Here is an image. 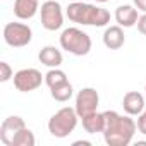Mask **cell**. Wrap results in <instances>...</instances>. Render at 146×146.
<instances>
[{"label":"cell","instance_id":"23","mask_svg":"<svg viewBox=\"0 0 146 146\" xmlns=\"http://www.w3.org/2000/svg\"><path fill=\"white\" fill-rule=\"evenodd\" d=\"M96 4H107V2H110V0H95Z\"/></svg>","mask_w":146,"mask_h":146},{"label":"cell","instance_id":"20","mask_svg":"<svg viewBox=\"0 0 146 146\" xmlns=\"http://www.w3.org/2000/svg\"><path fill=\"white\" fill-rule=\"evenodd\" d=\"M136 124H137V131L146 136V108L137 115V122Z\"/></svg>","mask_w":146,"mask_h":146},{"label":"cell","instance_id":"4","mask_svg":"<svg viewBox=\"0 0 146 146\" xmlns=\"http://www.w3.org/2000/svg\"><path fill=\"white\" fill-rule=\"evenodd\" d=\"M79 119L81 117L78 115L74 107H64V108H60L58 112H55L50 117V120H48V132L53 137H58V139L67 137L69 134L74 132Z\"/></svg>","mask_w":146,"mask_h":146},{"label":"cell","instance_id":"17","mask_svg":"<svg viewBox=\"0 0 146 146\" xmlns=\"http://www.w3.org/2000/svg\"><path fill=\"white\" fill-rule=\"evenodd\" d=\"M69 79H67V74L62 70V69H58V67H55V69H50L46 74H45V84L52 90V88H55V86H58V84H62V83H67Z\"/></svg>","mask_w":146,"mask_h":146},{"label":"cell","instance_id":"8","mask_svg":"<svg viewBox=\"0 0 146 146\" xmlns=\"http://www.w3.org/2000/svg\"><path fill=\"white\" fill-rule=\"evenodd\" d=\"M98 105H100V95L95 88H83L78 91L74 108L81 119L90 115V113H95Z\"/></svg>","mask_w":146,"mask_h":146},{"label":"cell","instance_id":"11","mask_svg":"<svg viewBox=\"0 0 146 146\" xmlns=\"http://www.w3.org/2000/svg\"><path fill=\"white\" fill-rule=\"evenodd\" d=\"M40 11V0H16L14 2V16L21 21L33 19Z\"/></svg>","mask_w":146,"mask_h":146},{"label":"cell","instance_id":"1","mask_svg":"<svg viewBox=\"0 0 146 146\" xmlns=\"http://www.w3.org/2000/svg\"><path fill=\"white\" fill-rule=\"evenodd\" d=\"M103 117H105V127L102 134L105 137V143L108 146L131 144L137 131V124L134 122V119H131V115H120L113 110L103 112Z\"/></svg>","mask_w":146,"mask_h":146},{"label":"cell","instance_id":"5","mask_svg":"<svg viewBox=\"0 0 146 146\" xmlns=\"http://www.w3.org/2000/svg\"><path fill=\"white\" fill-rule=\"evenodd\" d=\"M33 40V29L24 23H7L4 26V41L12 48L28 46Z\"/></svg>","mask_w":146,"mask_h":146},{"label":"cell","instance_id":"3","mask_svg":"<svg viewBox=\"0 0 146 146\" xmlns=\"http://www.w3.org/2000/svg\"><path fill=\"white\" fill-rule=\"evenodd\" d=\"M62 50L69 52L70 55H76V57H84L91 52V38L88 33H84L83 29L72 26V28H65L58 38Z\"/></svg>","mask_w":146,"mask_h":146},{"label":"cell","instance_id":"13","mask_svg":"<svg viewBox=\"0 0 146 146\" xmlns=\"http://www.w3.org/2000/svg\"><path fill=\"white\" fill-rule=\"evenodd\" d=\"M125 43V35H124V29L122 26H108L103 33V45L108 48V50H119L122 48Z\"/></svg>","mask_w":146,"mask_h":146},{"label":"cell","instance_id":"18","mask_svg":"<svg viewBox=\"0 0 146 146\" xmlns=\"http://www.w3.org/2000/svg\"><path fill=\"white\" fill-rule=\"evenodd\" d=\"M35 143H36V139H35L33 131L28 129V127H24V129L16 136L12 146H35Z\"/></svg>","mask_w":146,"mask_h":146},{"label":"cell","instance_id":"21","mask_svg":"<svg viewBox=\"0 0 146 146\" xmlns=\"http://www.w3.org/2000/svg\"><path fill=\"white\" fill-rule=\"evenodd\" d=\"M136 26H137V31H139L141 35H144V36H146V12H143V16H139V19H137Z\"/></svg>","mask_w":146,"mask_h":146},{"label":"cell","instance_id":"24","mask_svg":"<svg viewBox=\"0 0 146 146\" xmlns=\"http://www.w3.org/2000/svg\"><path fill=\"white\" fill-rule=\"evenodd\" d=\"M144 93H146V83H144Z\"/></svg>","mask_w":146,"mask_h":146},{"label":"cell","instance_id":"6","mask_svg":"<svg viewBox=\"0 0 146 146\" xmlns=\"http://www.w3.org/2000/svg\"><path fill=\"white\" fill-rule=\"evenodd\" d=\"M40 17L46 31H58L64 26V11L57 0H45L40 7Z\"/></svg>","mask_w":146,"mask_h":146},{"label":"cell","instance_id":"12","mask_svg":"<svg viewBox=\"0 0 146 146\" xmlns=\"http://www.w3.org/2000/svg\"><path fill=\"white\" fill-rule=\"evenodd\" d=\"M137 19H139V16H137V9L134 5L124 4V5H119L115 9V21L122 28H132V26H136Z\"/></svg>","mask_w":146,"mask_h":146},{"label":"cell","instance_id":"7","mask_svg":"<svg viewBox=\"0 0 146 146\" xmlns=\"http://www.w3.org/2000/svg\"><path fill=\"white\" fill-rule=\"evenodd\" d=\"M14 86L17 91L21 93H29V91H35L41 86L45 76H41V72L38 69H33V67H28V69H21L14 74Z\"/></svg>","mask_w":146,"mask_h":146},{"label":"cell","instance_id":"2","mask_svg":"<svg viewBox=\"0 0 146 146\" xmlns=\"http://www.w3.org/2000/svg\"><path fill=\"white\" fill-rule=\"evenodd\" d=\"M65 16L70 23H76L81 26H95L103 28L110 23V12L100 5L86 4V2H72L65 9Z\"/></svg>","mask_w":146,"mask_h":146},{"label":"cell","instance_id":"14","mask_svg":"<svg viewBox=\"0 0 146 146\" xmlns=\"http://www.w3.org/2000/svg\"><path fill=\"white\" fill-rule=\"evenodd\" d=\"M38 60H40L45 67L55 69V67H60V65H62L64 57H62V52H60L58 48H55V46H52V45H46V46H43V48L40 50Z\"/></svg>","mask_w":146,"mask_h":146},{"label":"cell","instance_id":"15","mask_svg":"<svg viewBox=\"0 0 146 146\" xmlns=\"http://www.w3.org/2000/svg\"><path fill=\"white\" fill-rule=\"evenodd\" d=\"M83 120V129L88 132V134H96V132H103V127H105V117H103V112H95V113H90L86 117L81 119Z\"/></svg>","mask_w":146,"mask_h":146},{"label":"cell","instance_id":"25","mask_svg":"<svg viewBox=\"0 0 146 146\" xmlns=\"http://www.w3.org/2000/svg\"><path fill=\"white\" fill-rule=\"evenodd\" d=\"M74 2H78V0H74Z\"/></svg>","mask_w":146,"mask_h":146},{"label":"cell","instance_id":"22","mask_svg":"<svg viewBox=\"0 0 146 146\" xmlns=\"http://www.w3.org/2000/svg\"><path fill=\"white\" fill-rule=\"evenodd\" d=\"M134 7L141 12H146V0H134Z\"/></svg>","mask_w":146,"mask_h":146},{"label":"cell","instance_id":"10","mask_svg":"<svg viewBox=\"0 0 146 146\" xmlns=\"http://www.w3.org/2000/svg\"><path fill=\"white\" fill-rule=\"evenodd\" d=\"M122 107H124V112L127 115H139L144 108H146V103H144V96L139 93V91H127L124 95V100H122Z\"/></svg>","mask_w":146,"mask_h":146},{"label":"cell","instance_id":"16","mask_svg":"<svg viewBox=\"0 0 146 146\" xmlns=\"http://www.w3.org/2000/svg\"><path fill=\"white\" fill-rule=\"evenodd\" d=\"M50 95H52V98H53L55 102L65 103V102H69L72 96H74V90H72V84L67 81V83H62V84L52 88V90H50Z\"/></svg>","mask_w":146,"mask_h":146},{"label":"cell","instance_id":"9","mask_svg":"<svg viewBox=\"0 0 146 146\" xmlns=\"http://www.w3.org/2000/svg\"><path fill=\"white\" fill-rule=\"evenodd\" d=\"M26 127V122L23 117L19 115H11L7 119H4L2 125H0V141L5 146H12L16 136Z\"/></svg>","mask_w":146,"mask_h":146},{"label":"cell","instance_id":"19","mask_svg":"<svg viewBox=\"0 0 146 146\" xmlns=\"http://www.w3.org/2000/svg\"><path fill=\"white\" fill-rule=\"evenodd\" d=\"M14 78V70L11 69V65L7 62H0V83H7L9 79Z\"/></svg>","mask_w":146,"mask_h":146}]
</instances>
